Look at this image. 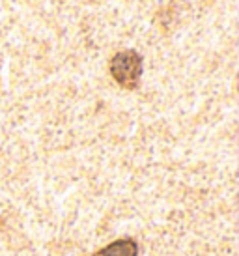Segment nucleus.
I'll use <instances>...</instances> for the list:
<instances>
[{"label":"nucleus","mask_w":239,"mask_h":256,"mask_svg":"<svg viewBox=\"0 0 239 256\" xmlns=\"http://www.w3.org/2000/svg\"><path fill=\"white\" fill-rule=\"evenodd\" d=\"M110 73L126 88H136L138 86V78L142 73V58L138 52L134 50H124L118 52L110 62Z\"/></svg>","instance_id":"1"}]
</instances>
